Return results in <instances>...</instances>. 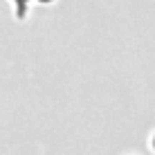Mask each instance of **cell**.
<instances>
[{
  "label": "cell",
  "instance_id": "3957f363",
  "mask_svg": "<svg viewBox=\"0 0 155 155\" xmlns=\"http://www.w3.org/2000/svg\"><path fill=\"white\" fill-rule=\"evenodd\" d=\"M151 144H153V151H155V137H153V142H151Z\"/></svg>",
  "mask_w": 155,
  "mask_h": 155
},
{
  "label": "cell",
  "instance_id": "6da1fadb",
  "mask_svg": "<svg viewBox=\"0 0 155 155\" xmlns=\"http://www.w3.org/2000/svg\"><path fill=\"white\" fill-rule=\"evenodd\" d=\"M12 2L16 5V9H18V12H16V16H18V18H25V12H27V5L31 2V0H12Z\"/></svg>",
  "mask_w": 155,
  "mask_h": 155
},
{
  "label": "cell",
  "instance_id": "7a4b0ae2",
  "mask_svg": "<svg viewBox=\"0 0 155 155\" xmlns=\"http://www.w3.org/2000/svg\"><path fill=\"white\" fill-rule=\"evenodd\" d=\"M36 2H41V5H50V2H54V0H36Z\"/></svg>",
  "mask_w": 155,
  "mask_h": 155
}]
</instances>
